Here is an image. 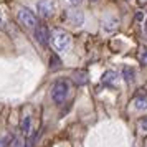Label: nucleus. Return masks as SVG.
I'll return each instance as SVG.
<instances>
[{
	"instance_id": "f257e3e1",
	"label": "nucleus",
	"mask_w": 147,
	"mask_h": 147,
	"mask_svg": "<svg viewBox=\"0 0 147 147\" xmlns=\"http://www.w3.org/2000/svg\"><path fill=\"white\" fill-rule=\"evenodd\" d=\"M50 40L53 43V48L56 51H60V53H66L69 50V47H71V36L61 28H55L50 33Z\"/></svg>"
},
{
	"instance_id": "f03ea898",
	"label": "nucleus",
	"mask_w": 147,
	"mask_h": 147,
	"mask_svg": "<svg viewBox=\"0 0 147 147\" xmlns=\"http://www.w3.org/2000/svg\"><path fill=\"white\" fill-rule=\"evenodd\" d=\"M68 94H69V84L65 80L56 81L51 88V99L55 104H63L66 101Z\"/></svg>"
},
{
	"instance_id": "7ed1b4c3",
	"label": "nucleus",
	"mask_w": 147,
	"mask_h": 147,
	"mask_svg": "<svg viewBox=\"0 0 147 147\" xmlns=\"http://www.w3.org/2000/svg\"><path fill=\"white\" fill-rule=\"evenodd\" d=\"M17 17H18V22H20L23 27H27V28H35L36 25H38V18H36V15L27 7H20L18 8Z\"/></svg>"
},
{
	"instance_id": "20e7f679",
	"label": "nucleus",
	"mask_w": 147,
	"mask_h": 147,
	"mask_svg": "<svg viewBox=\"0 0 147 147\" xmlns=\"http://www.w3.org/2000/svg\"><path fill=\"white\" fill-rule=\"evenodd\" d=\"M36 12L41 18H50L55 13V3L51 0H40L36 3Z\"/></svg>"
},
{
	"instance_id": "39448f33",
	"label": "nucleus",
	"mask_w": 147,
	"mask_h": 147,
	"mask_svg": "<svg viewBox=\"0 0 147 147\" xmlns=\"http://www.w3.org/2000/svg\"><path fill=\"white\" fill-rule=\"evenodd\" d=\"M33 30H35V38H36V41L40 43L41 47H47L48 41H50V32H48L47 25H40L38 23Z\"/></svg>"
},
{
	"instance_id": "423d86ee",
	"label": "nucleus",
	"mask_w": 147,
	"mask_h": 147,
	"mask_svg": "<svg viewBox=\"0 0 147 147\" xmlns=\"http://www.w3.org/2000/svg\"><path fill=\"white\" fill-rule=\"evenodd\" d=\"M117 25H119V18L116 17V15H107L106 18H104V22H102V28H104V32H114L116 28H117Z\"/></svg>"
},
{
	"instance_id": "0eeeda50",
	"label": "nucleus",
	"mask_w": 147,
	"mask_h": 147,
	"mask_svg": "<svg viewBox=\"0 0 147 147\" xmlns=\"http://www.w3.org/2000/svg\"><path fill=\"white\" fill-rule=\"evenodd\" d=\"M134 107L137 111H147V96L146 94H139L134 99Z\"/></svg>"
},
{
	"instance_id": "6e6552de",
	"label": "nucleus",
	"mask_w": 147,
	"mask_h": 147,
	"mask_svg": "<svg viewBox=\"0 0 147 147\" xmlns=\"http://www.w3.org/2000/svg\"><path fill=\"white\" fill-rule=\"evenodd\" d=\"M122 78H124V81L126 83H134V78H136V71H134V68L131 66H124L122 68Z\"/></svg>"
},
{
	"instance_id": "1a4fd4ad",
	"label": "nucleus",
	"mask_w": 147,
	"mask_h": 147,
	"mask_svg": "<svg viewBox=\"0 0 147 147\" xmlns=\"http://www.w3.org/2000/svg\"><path fill=\"white\" fill-rule=\"evenodd\" d=\"M116 78H117V74H116V71H114V69L106 71V73L102 74V83H104V84H107V86H111V84H114V83H116Z\"/></svg>"
},
{
	"instance_id": "9d476101",
	"label": "nucleus",
	"mask_w": 147,
	"mask_h": 147,
	"mask_svg": "<svg viewBox=\"0 0 147 147\" xmlns=\"http://www.w3.org/2000/svg\"><path fill=\"white\" fill-rule=\"evenodd\" d=\"M30 131H32V117H23V121H22V132L25 134V136H28L30 134Z\"/></svg>"
},
{
	"instance_id": "9b49d317",
	"label": "nucleus",
	"mask_w": 147,
	"mask_h": 147,
	"mask_svg": "<svg viewBox=\"0 0 147 147\" xmlns=\"http://www.w3.org/2000/svg\"><path fill=\"white\" fill-rule=\"evenodd\" d=\"M139 61H140V65L147 66V47H140V51H139Z\"/></svg>"
},
{
	"instance_id": "f8f14e48",
	"label": "nucleus",
	"mask_w": 147,
	"mask_h": 147,
	"mask_svg": "<svg viewBox=\"0 0 147 147\" xmlns=\"http://www.w3.org/2000/svg\"><path fill=\"white\" fill-rule=\"evenodd\" d=\"M10 147H25V139L23 137H15L10 142Z\"/></svg>"
},
{
	"instance_id": "ddd939ff",
	"label": "nucleus",
	"mask_w": 147,
	"mask_h": 147,
	"mask_svg": "<svg viewBox=\"0 0 147 147\" xmlns=\"http://www.w3.org/2000/svg\"><path fill=\"white\" fill-rule=\"evenodd\" d=\"M60 58H58V56H56V55H53V56H51V60H50V68H51V69H55V68L56 66H60Z\"/></svg>"
},
{
	"instance_id": "4468645a",
	"label": "nucleus",
	"mask_w": 147,
	"mask_h": 147,
	"mask_svg": "<svg viewBox=\"0 0 147 147\" xmlns=\"http://www.w3.org/2000/svg\"><path fill=\"white\" fill-rule=\"evenodd\" d=\"M10 142H12V137H10V136H3V137L0 139V147L10 146Z\"/></svg>"
},
{
	"instance_id": "2eb2a0df",
	"label": "nucleus",
	"mask_w": 147,
	"mask_h": 147,
	"mask_svg": "<svg viewBox=\"0 0 147 147\" xmlns=\"http://www.w3.org/2000/svg\"><path fill=\"white\" fill-rule=\"evenodd\" d=\"M139 127L142 132H147V117H142V119L139 121Z\"/></svg>"
},
{
	"instance_id": "dca6fc26",
	"label": "nucleus",
	"mask_w": 147,
	"mask_h": 147,
	"mask_svg": "<svg viewBox=\"0 0 147 147\" xmlns=\"http://www.w3.org/2000/svg\"><path fill=\"white\" fill-rule=\"evenodd\" d=\"M78 76H80V78H78V83H80V84L88 83V74L86 73H78Z\"/></svg>"
},
{
	"instance_id": "f3484780",
	"label": "nucleus",
	"mask_w": 147,
	"mask_h": 147,
	"mask_svg": "<svg viewBox=\"0 0 147 147\" xmlns=\"http://www.w3.org/2000/svg\"><path fill=\"white\" fill-rule=\"evenodd\" d=\"M66 3H69L71 7H78V5H81L83 3V0H65Z\"/></svg>"
},
{
	"instance_id": "a211bd4d",
	"label": "nucleus",
	"mask_w": 147,
	"mask_h": 147,
	"mask_svg": "<svg viewBox=\"0 0 147 147\" xmlns=\"http://www.w3.org/2000/svg\"><path fill=\"white\" fill-rule=\"evenodd\" d=\"M3 25V15H2V12H0V27Z\"/></svg>"
},
{
	"instance_id": "6ab92c4d",
	"label": "nucleus",
	"mask_w": 147,
	"mask_h": 147,
	"mask_svg": "<svg viewBox=\"0 0 147 147\" xmlns=\"http://www.w3.org/2000/svg\"><path fill=\"white\" fill-rule=\"evenodd\" d=\"M146 32H147V25H146Z\"/></svg>"
},
{
	"instance_id": "aec40b11",
	"label": "nucleus",
	"mask_w": 147,
	"mask_h": 147,
	"mask_svg": "<svg viewBox=\"0 0 147 147\" xmlns=\"http://www.w3.org/2000/svg\"><path fill=\"white\" fill-rule=\"evenodd\" d=\"M91 2H96V0H91Z\"/></svg>"
}]
</instances>
